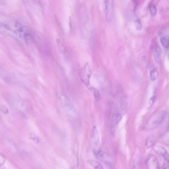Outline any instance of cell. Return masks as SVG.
Returning a JSON list of instances; mask_svg holds the SVG:
<instances>
[{
	"label": "cell",
	"mask_w": 169,
	"mask_h": 169,
	"mask_svg": "<svg viewBox=\"0 0 169 169\" xmlns=\"http://www.w3.org/2000/svg\"><path fill=\"white\" fill-rule=\"evenodd\" d=\"M60 101L62 108L69 117L72 118L76 117L77 115L76 109L67 96L64 95H61Z\"/></svg>",
	"instance_id": "obj_1"
},
{
	"label": "cell",
	"mask_w": 169,
	"mask_h": 169,
	"mask_svg": "<svg viewBox=\"0 0 169 169\" xmlns=\"http://www.w3.org/2000/svg\"><path fill=\"white\" fill-rule=\"evenodd\" d=\"M91 139L95 156L101 151V144L98 132L95 126L93 127L91 132Z\"/></svg>",
	"instance_id": "obj_2"
},
{
	"label": "cell",
	"mask_w": 169,
	"mask_h": 169,
	"mask_svg": "<svg viewBox=\"0 0 169 169\" xmlns=\"http://www.w3.org/2000/svg\"><path fill=\"white\" fill-rule=\"evenodd\" d=\"M91 74V69L89 64L86 63L81 69L80 72V77L82 81L87 86L89 85Z\"/></svg>",
	"instance_id": "obj_3"
},
{
	"label": "cell",
	"mask_w": 169,
	"mask_h": 169,
	"mask_svg": "<svg viewBox=\"0 0 169 169\" xmlns=\"http://www.w3.org/2000/svg\"><path fill=\"white\" fill-rule=\"evenodd\" d=\"M106 6V19L110 22L112 19L114 14V1L112 0L105 1Z\"/></svg>",
	"instance_id": "obj_4"
},
{
	"label": "cell",
	"mask_w": 169,
	"mask_h": 169,
	"mask_svg": "<svg viewBox=\"0 0 169 169\" xmlns=\"http://www.w3.org/2000/svg\"><path fill=\"white\" fill-rule=\"evenodd\" d=\"M146 162L148 169H161L158 160L155 156H149Z\"/></svg>",
	"instance_id": "obj_5"
},
{
	"label": "cell",
	"mask_w": 169,
	"mask_h": 169,
	"mask_svg": "<svg viewBox=\"0 0 169 169\" xmlns=\"http://www.w3.org/2000/svg\"><path fill=\"white\" fill-rule=\"evenodd\" d=\"M95 156L99 160L106 163L108 165H112V158L108 154L101 151Z\"/></svg>",
	"instance_id": "obj_6"
},
{
	"label": "cell",
	"mask_w": 169,
	"mask_h": 169,
	"mask_svg": "<svg viewBox=\"0 0 169 169\" xmlns=\"http://www.w3.org/2000/svg\"><path fill=\"white\" fill-rule=\"evenodd\" d=\"M122 119V116L120 113H117L112 117L111 125V131L112 133H114L115 130Z\"/></svg>",
	"instance_id": "obj_7"
},
{
	"label": "cell",
	"mask_w": 169,
	"mask_h": 169,
	"mask_svg": "<svg viewBox=\"0 0 169 169\" xmlns=\"http://www.w3.org/2000/svg\"><path fill=\"white\" fill-rule=\"evenodd\" d=\"M154 150L157 153L163 157L166 161L168 162L169 154L164 147L161 146H156L154 147Z\"/></svg>",
	"instance_id": "obj_8"
},
{
	"label": "cell",
	"mask_w": 169,
	"mask_h": 169,
	"mask_svg": "<svg viewBox=\"0 0 169 169\" xmlns=\"http://www.w3.org/2000/svg\"><path fill=\"white\" fill-rule=\"evenodd\" d=\"M0 32L13 36L17 34L16 31L12 30L9 26L1 22H0Z\"/></svg>",
	"instance_id": "obj_9"
},
{
	"label": "cell",
	"mask_w": 169,
	"mask_h": 169,
	"mask_svg": "<svg viewBox=\"0 0 169 169\" xmlns=\"http://www.w3.org/2000/svg\"><path fill=\"white\" fill-rule=\"evenodd\" d=\"M156 141L155 137L151 136L149 137L145 142V146L147 148H149L155 144Z\"/></svg>",
	"instance_id": "obj_10"
},
{
	"label": "cell",
	"mask_w": 169,
	"mask_h": 169,
	"mask_svg": "<svg viewBox=\"0 0 169 169\" xmlns=\"http://www.w3.org/2000/svg\"><path fill=\"white\" fill-rule=\"evenodd\" d=\"M89 162L95 169H103L102 165L100 163L95 160H89Z\"/></svg>",
	"instance_id": "obj_11"
},
{
	"label": "cell",
	"mask_w": 169,
	"mask_h": 169,
	"mask_svg": "<svg viewBox=\"0 0 169 169\" xmlns=\"http://www.w3.org/2000/svg\"><path fill=\"white\" fill-rule=\"evenodd\" d=\"M159 76V72L157 69L152 70L150 72V77L152 81H155L158 78Z\"/></svg>",
	"instance_id": "obj_12"
},
{
	"label": "cell",
	"mask_w": 169,
	"mask_h": 169,
	"mask_svg": "<svg viewBox=\"0 0 169 169\" xmlns=\"http://www.w3.org/2000/svg\"><path fill=\"white\" fill-rule=\"evenodd\" d=\"M141 159L140 157H138L135 159L132 169H140Z\"/></svg>",
	"instance_id": "obj_13"
},
{
	"label": "cell",
	"mask_w": 169,
	"mask_h": 169,
	"mask_svg": "<svg viewBox=\"0 0 169 169\" xmlns=\"http://www.w3.org/2000/svg\"><path fill=\"white\" fill-rule=\"evenodd\" d=\"M14 100L16 104L18 106L22 108H23L25 106V104L24 101L22 100L21 98L16 96L14 98Z\"/></svg>",
	"instance_id": "obj_14"
},
{
	"label": "cell",
	"mask_w": 169,
	"mask_h": 169,
	"mask_svg": "<svg viewBox=\"0 0 169 169\" xmlns=\"http://www.w3.org/2000/svg\"><path fill=\"white\" fill-rule=\"evenodd\" d=\"M161 42L162 45L165 48H168L169 46V40L167 37H162L161 38Z\"/></svg>",
	"instance_id": "obj_15"
},
{
	"label": "cell",
	"mask_w": 169,
	"mask_h": 169,
	"mask_svg": "<svg viewBox=\"0 0 169 169\" xmlns=\"http://www.w3.org/2000/svg\"><path fill=\"white\" fill-rule=\"evenodd\" d=\"M150 11L151 15L153 16H155L157 12V9L155 5L152 4L150 6Z\"/></svg>",
	"instance_id": "obj_16"
},
{
	"label": "cell",
	"mask_w": 169,
	"mask_h": 169,
	"mask_svg": "<svg viewBox=\"0 0 169 169\" xmlns=\"http://www.w3.org/2000/svg\"><path fill=\"white\" fill-rule=\"evenodd\" d=\"M93 91L95 100L96 101H99L100 99V92H99V90L97 89H93Z\"/></svg>",
	"instance_id": "obj_17"
},
{
	"label": "cell",
	"mask_w": 169,
	"mask_h": 169,
	"mask_svg": "<svg viewBox=\"0 0 169 169\" xmlns=\"http://www.w3.org/2000/svg\"><path fill=\"white\" fill-rule=\"evenodd\" d=\"M30 138L31 140L36 143H39L40 141L39 138L34 133H31L30 134Z\"/></svg>",
	"instance_id": "obj_18"
},
{
	"label": "cell",
	"mask_w": 169,
	"mask_h": 169,
	"mask_svg": "<svg viewBox=\"0 0 169 169\" xmlns=\"http://www.w3.org/2000/svg\"><path fill=\"white\" fill-rule=\"evenodd\" d=\"M135 23L136 28L138 30H141L142 28V25L140 20L138 19H136L135 20Z\"/></svg>",
	"instance_id": "obj_19"
},
{
	"label": "cell",
	"mask_w": 169,
	"mask_h": 169,
	"mask_svg": "<svg viewBox=\"0 0 169 169\" xmlns=\"http://www.w3.org/2000/svg\"><path fill=\"white\" fill-rule=\"evenodd\" d=\"M0 110L5 114H8L9 112L7 108L2 104H0Z\"/></svg>",
	"instance_id": "obj_20"
},
{
	"label": "cell",
	"mask_w": 169,
	"mask_h": 169,
	"mask_svg": "<svg viewBox=\"0 0 169 169\" xmlns=\"http://www.w3.org/2000/svg\"><path fill=\"white\" fill-rule=\"evenodd\" d=\"M5 162V157L2 154L0 153V166L3 165Z\"/></svg>",
	"instance_id": "obj_21"
},
{
	"label": "cell",
	"mask_w": 169,
	"mask_h": 169,
	"mask_svg": "<svg viewBox=\"0 0 169 169\" xmlns=\"http://www.w3.org/2000/svg\"><path fill=\"white\" fill-rule=\"evenodd\" d=\"M156 53L158 56H160L162 53V50L159 46H157L156 48Z\"/></svg>",
	"instance_id": "obj_22"
},
{
	"label": "cell",
	"mask_w": 169,
	"mask_h": 169,
	"mask_svg": "<svg viewBox=\"0 0 169 169\" xmlns=\"http://www.w3.org/2000/svg\"><path fill=\"white\" fill-rule=\"evenodd\" d=\"M58 42V46H59V48H60V50H62L63 51V47L62 45V44L61 43V42H60V41H59L57 42Z\"/></svg>",
	"instance_id": "obj_23"
},
{
	"label": "cell",
	"mask_w": 169,
	"mask_h": 169,
	"mask_svg": "<svg viewBox=\"0 0 169 169\" xmlns=\"http://www.w3.org/2000/svg\"><path fill=\"white\" fill-rule=\"evenodd\" d=\"M1 70H0V74H1Z\"/></svg>",
	"instance_id": "obj_24"
}]
</instances>
